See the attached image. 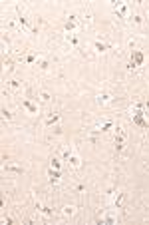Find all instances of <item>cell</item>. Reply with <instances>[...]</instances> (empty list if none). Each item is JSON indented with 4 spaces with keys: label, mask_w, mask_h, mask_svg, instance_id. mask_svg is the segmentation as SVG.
Segmentation results:
<instances>
[{
    "label": "cell",
    "mask_w": 149,
    "mask_h": 225,
    "mask_svg": "<svg viewBox=\"0 0 149 225\" xmlns=\"http://www.w3.org/2000/svg\"><path fill=\"white\" fill-rule=\"evenodd\" d=\"M145 110H143V104H137V106L131 110V122H133L135 125H139V128H147L145 124Z\"/></svg>",
    "instance_id": "6da1fadb"
},
{
    "label": "cell",
    "mask_w": 149,
    "mask_h": 225,
    "mask_svg": "<svg viewBox=\"0 0 149 225\" xmlns=\"http://www.w3.org/2000/svg\"><path fill=\"white\" fill-rule=\"evenodd\" d=\"M125 147V131H123V128L121 125H118L115 128V150H123Z\"/></svg>",
    "instance_id": "7a4b0ae2"
},
{
    "label": "cell",
    "mask_w": 149,
    "mask_h": 225,
    "mask_svg": "<svg viewBox=\"0 0 149 225\" xmlns=\"http://www.w3.org/2000/svg\"><path fill=\"white\" fill-rule=\"evenodd\" d=\"M48 179H50L52 185H60V182H62V169L50 167V169H48Z\"/></svg>",
    "instance_id": "3957f363"
},
{
    "label": "cell",
    "mask_w": 149,
    "mask_h": 225,
    "mask_svg": "<svg viewBox=\"0 0 149 225\" xmlns=\"http://www.w3.org/2000/svg\"><path fill=\"white\" fill-rule=\"evenodd\" d=\"M22 108H24L28 114H32V116H34V114H38V104H34L32 100H28V98L22 100Z\"/></svg>",
    "instance_id": "277c9868"
},
{
    "label": "cell",
    "mask_w": 149,
    "mask_h": 225,
    "mask_svg": "<svg viewBox=\"0 0 149 225\" xmlns=\"http://www.w3.org/2000/svg\"><path fill=\"white\" fill-rule=\"evenodd\" d=\"M143 60H145V56H143L141 50H133V52H131V64H133L135 68L143 64Z\"/></svg>",
    "instance_id": "5b68a950"
},
{
    "label": "cell",
    "mask_w": 149,
    "mask_h": 225,
    "mask_svg": "<svg viewBox=\"0 0 149 225\" xmlns=\"http://www.w3.org/2000/svg\"><path fill=\"white\" fill-rule=\"evenodd\" d=\"M64 30L70 32V34H74V32L78 30V26H76V14H70V20L64 24Z\"/></svg>",
    "instance_id": "8992f818"
},
{
    "label": "cell",
    "mask_w": 149,
    "mask_h": 225,
    "mask_svg": "<svg viewBox=\"0 0 149 225\" xmlns=\"http://www.w3.org/2000/svg\"><path fill=\"white\" fill-rule=\"evenodd\" d=\"M113 102V94H109V92H102V94L98 96V104L99 106H105V104Z\"/></svg>",
    "instance_id": "52a82bcc"
},
{
    "label": "cell",
    "mask_w": 149,
    "mask_h": 225,
    "mask_svg": "<svg viewBox=\"0 0 149 225\" xmlns=\"http://www.w3.org/2000/svg\"><path fill=\"white\" fill-rule=\"evenodd\" d=\"M115 12H118V16H127V12H129V6H127L125 2H115Z\"/></svg>",
    "instance_id": "ba28073f"
},
{
    "label": "cell",
    "mask_w": 149,
    "mask_h": 225,
    "mask_svg": "<svg viewBox=\"0 0 149 225\" xmlns=\"http://www.w3.org/2000/svg\"><path fill=\"white\" fill-rule=\"evenodd\" d=\"M68 163H70L72 167H82V157L79 156H76V153H70V157H68Z\"/></svg>",
    "instance_id": "9c48e42d"
},
{
    "label": "cell",
    "mask_w": 149,
    "mask_h": 225,
    "mask_svg": "<svg viewBox=\"0 0 149 225\" xmlns=\"http://www.w3.org/2000/svg\"><path fill=\"white\" fill-rule=\"evenodd\" d=\"M36 211H38V213H42L44 217H50L52 213H54V211H52V207H48V205H42V203H36Z\"/></svg>",
    "instance_id": "30bf717a"
},
{
    "label": "cell",
    "mask_w": 149,
    "mask_h": 225,
    "mask_svg": "<svg viewBox=\"0 0 149 225\" xmlns=\"http://www.w3.org/2000/svg\"><path fill=\"white\" fill-rule=\"evenodd\" d=\"M58 124H60V114H52V116H48L46 128H52V125H58Z\"/></svg>",
    "instance_id": "8fae6325"
},
{
    "label": "cell",
    "mask_w": 149,
    "mask_h": 225,
    "mask_svg": "<svg viewBox=\"0 0 149 225\" xmlns=\"http://www.w3.org/2000/svg\"><path fill=\"white\" fill-rule=\"evenodd\" d=\"M76 213V205H64L62 207V215L64 217H72Z\"/></svg>",
    "instance_id": "7c38bea8"
},
{
    "label": "cell",
    "mask_w": 149,
    "mask_h": 225,
    "mask_svg": "<svg viewBox=\"0 0 149 225\" xmlns=\"http://www.w3.org/2000/svg\"><path fill=\"white\" fill-rule=\"evenodd\" d=\"M94 48H95L98 52H105V50H108V44H103V42L95 40V42H94Z\"/></svg>",
    "instance_id": "4fadbf2b"
},
{
    "label": "cell",
    "mask_w": 149,
    "mask_h": 225,
    "mask_svg": "<svg viewBox=\"0 0 149 225\" xmlns=\"http://www.w3.org/2000/svg\"><path fill=\"white\" fill-rule=\"evenodd\" d=\"M18 22H20V26H22L24 30H30V20L26 18V16H20V18H18Z\"/></svg>",
    "instance_id": "5bb4252c"
},
{
    "label": "cell",
    "mask_w": 149,
    "mask_h": 225,
    "mask_svg": "<svg viewBox=\"0 0 149 225\" xmlns=\"http://www.w3.org/2000/svg\"><path fill=\"white\" fill-rule=\"evenodd\" d=\"M111 128H113V122H103V124L98 125L99 131H108V130H111Z\"/></svg>",
    "instance_id": "9a60e30c"
},
{
    "label": "cell",
    "mask_w": 149,
    "mask_h": 225,
    "mask_svg": "<svg viewBox=\"0 0 149 225\" xmlns=\"http://www.w3.org/2000/svg\"><path fill=\"white\" fill-rule=\"evenodd\" d=\"M121 199H123V193H121V191H118V195L113 197V207H118V209H119V205H121Z\"/></svg>",
    "instance_id": "2e32d148"
},
{
    "label": "cell",
    "mask_w": 149,
    "mask_h": 225,
    "mask_svg": "<svg viewBox=\"0 0 149 225\" xmlns=\"http://www.w3.org/2000/svg\"><path fill=\"white\" fill-rule=\"evenodd\" d=\"M50 167H54V169H62V161L58 160V157H52V161H50Z\"/></svg>",
    "instance_id": "e0dca14e"
},
{
    "label": "cell",
    "mask_w": 149,
    "mask_h": 225,
    "mask_svg": "<svg viewBox=\"0 0 149 225\" xmlns=\"http://www.w3.org/2000/svg\"><path fill=\"white\" fill-rule=\"evenodd\" d=\"M40 100H42V102H44V104H48V102H50V100H52V96H50V94H48V92H40Z\"/></svg>",
    "instance_id": "ac0fdd59"
},
{
    "label": "cell",
    "mask_w": 149,
    "mask_h": 225,
    "mask_svg": "<svg viewBox=\"0 0 149 225\" xmlns=\"http://www.w3.org/2000/svg\"><path fill=\"white\" fill-rule=\"evenodd\" d=\"M2 120H8V122L12 120V114H10L6 108H2Z\"/></svg>",
    "instance_id": "d6986e66"
},
{
    "label": "cell",
    "mask_w": 149,
    "mask_h": 225,
    "mask_svg": "<svg viewBox=\"0 0 149 225\" xmlns=\"http://www.w3.org/2000/svg\"><path fill=\"white\" fill-rule=\"evenodd\" d=\"M68 42H70V44H74V46H76V44H78V38H76V36H68Z\"/></svg>",
    "instance_id": "ffe728a7"
},
{
    "label": "cell",
    "mask_w": 149,
    "mask_h": 225,
    "mask_svg": "<svg viewBox=\"0 0 149 225\" xmlns=\"http://www.w3.org/2000/svg\"><path fill=\"white\" fill-rule=\"evenodd\" d=\"M133 22H135V24H141V22H143V18H141L139 14H135V16H133Z\"/></svg>",
    "instance_id": "44dd1931"
},
{
    "label": "cell",
    "mask_w": 149,
    "mask_h": 225,
    "mask_svg": "<svg viewBox=\"0 0 149 225\" xmlns=\"http://www.w3.org/2000/svg\"><path fill=\"white\" fill-rule=\"evenodd\" d=\"M10 86L12 88H20V82L18 80H10Z\"/></svg>",
    "instance_id": "7402d4cb"
},
{
    "label": "cell",
    "mask_w": 149,
    "mask_h": 225,
    "mask_svg": "<svg viewBox=\"0 0 149 225\" xmlns=\"http://www.w3.org/2000/svg\"><path fill=\"white\" fill-rule=\"evenodd\" d=\"M26 62H30V64H32V62H36V56H34V54H30V56L26 58Z\"/></svg>",
    "instance_id": "603a6c76"
},
{
    "label": "cell",
    "mask_w": 149,
    "mask_h": 225,
    "mask_svg": "<svg viewBox=\"0 0 149 225\" xmlns=\"http://www.w3.org/2000/svg\"><path fill=\"white\" fill-rule=\"evenodd\" d=\"M143 110H145V114H149V100L143 102Z\"/></svg>",
    "instance_id": "cb8c5ba5"
},
{
    "label": "cell",
    "mask_w": 149,
    "mask_h": 225,
    "mask_svg": "<svg viewBox=\"0 0 149 225\" xmlns=\"http://www.w3.org/2000/svg\"><path fill=\"white\" fill-rule=\"evenodd\" d=\"M48 66H50V64H48V62H46V60H44V62H40V68H42V70H46V68H48Z\"/></svg>",
    "instance_id": "d4e9b609"
}]
</instances>
